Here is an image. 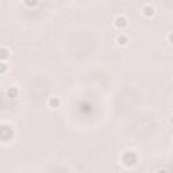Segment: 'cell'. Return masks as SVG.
Masks as SVG:
<instances>
[{
    "label": "cell",
    "instance_id": "1",
    "mask_svg": "<svg viewBox=\"0 0 173 173\" xmlns=\"http://www.w3.org/2000/svg\"><path fill=\"white\" fill-rule=\"evenodd\" d=\"M137 161H138L137 154L134 152H126L122 156V162H123L124 166H134L137 164Z\"/></svg>",
    "mask_w": 173,
    "mask_h": 173
},
{
    "label": "cell",
    "instance_id": "2",
    "mask_svg": "<svg viewBox=\"0 0 173 173\" xmlns=\"http://www.w3.org/2000/svg\"><path fill=\"white\" fill-rule=\"evenodd\" d=\"M12 137H14V128L10 127V126H7V124L0 126V138H2V141L7 142V141H10Z\"/></svg>",
    "mask_w": 173,
    "mask_h": 173
},
{
    "label": "cell",
    "instance_id": "3",
    "mask_svg": "<svg viewBox=\"0 0 173 173\" xmlns=\"http://www.w3.org/2000/svg\"><path fill=\"white\" fill-rule=\"evenodd\" d=\"M115 27L119 30H123L127 27V19L124 16H118L115 18Z\"/></svg>",
    "mask_w": 173,
    "mask_h": 173
},
{
    "label": "cell",
    "instance_id": "4",
    "mask_svg": "<svg viewBox=\"0 0 173 173\" xmlns=\"http://www.w3.org/2000/svg\"><path fill=\"white\" fill-rule=\"evenodd\" d=\"M154 7L153 5H145V7L142 8V14L145 15L146 18H152L153 15H154Z\"/></svg>",
    "mask_w": 173,
    "mask_h": 173
},
{
    "label": "cell",
    "instance_id": "5",
    "mask_svg": "<svg viewBox=\"0 0 173 173\" xmlns=\"http://www.w3.org/2000/svg\"><path fill=\"white\" fill-rule=\"evenodd\" d=\"M18 93H19V91L16 87H10L7 89V97H10V99H16Z\"/></svg>",
    "mask_w": 173,
    "mask_h": 173
},
{
    "label": "cell",
    "instance_id": "6",
    "mask_svg": "<svg viewBox=\"0 0 173 173\" xmlns=\"http://www.w3.org/2000/svg\"><path fill=\"white\" fill-rule=\"evenodd\" d=\"M48 104H49L50 108H58L59 104H61V102H59L58 97H50L49 102H48Z\"/></svg>",
    "mask_w": 173,
    "mask_h": 173
},
{
    "label": "cell",
    "instance_id": "7",
    "mask_svg": "<svg viewBox=\"0 0 173 173\" xmlns=\"http://www.w3.org/2000/svg\"><path fill=\"white\" fill-rule=\"evenodd\" d=\"M116 42H118L121 46H126L128 43V38L126 35H123V34H121V35L116 38Z\"/></svg>",
    "mask_w": 173,
    "mask_h": 173
},
{
    "label": "cell",
    "instance_id": "8",
    "mask_svg": "<svg viewBox=\"0 0 173 173\" xmlns=\"http://www.w3.org/2000/svg\"><path fill=\"white\" fill-rule=\"evenodd\" d=\"M8 54H10V53H8L7 49H4V48L0 49V58H2V59H7L8 58Z\"/></svg>",
    "mask_w": 173,
    "mask_h": 173
},
{
    "label": "cell",
    "instance_id": "9",
    "mask_svg": "<svg viewBox=\"0 0 173 173\" xmlns=\"http://www.w3.org/2000/svg\"><path fill=\"white\" fill-rule=\"evenodd\" d=\"M24 4L27 5V7H34V5H37V3H38V0H23Z\"/></svg>",
    "mask_w": 173,
    "mask_h": 173
},
{
    "label": "cell",
    "instance_id": "10",
    "mask_svg": "<svg viewBox=\"0 0 173 173\" xmlns=\"http://www.w3.org/2000/svg\"><path fill=\"white\" fill-rule=\"evenodd\" d=\"M5 70H7V65H5L4 62H2V64H0V73L4 74V73H5Z\"/></svg>",
    "mask_w": 173,
    "mask_h": 173
},
{
    "label": "cell",
    "instance_id": "11",
    "mask_svg": "<svg viewBox=\"0 0 173 173\" xmlns=\"http://www.w3.org/2000/svg\"><path fill=\"white\" fill-rule=\"evenodd\" d=\"M168 41H169L171 43H173V33H171V34L168 35Z\"/></svg>",
    "mask_w": 173,
    "mask_h": 173
},
{
    "label": "cell",
    "instance_id": "12",
    "mask_svg": "<svg viewBox=\"0 0 173 173\" xmlns=\"http://www.w3.org/2000/svg\"><path fill=\"white\" fill-rule=\"evenodd\" d=\"M171 124H173V118H171Z\"/></svg>",
    "mask_w": 173,
    "mask_h": 173
}]
</instances>
